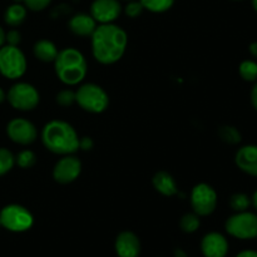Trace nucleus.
<instances>
[{"instance_id": "obj_1", "label": "nucleus", "mask_w": 257, "mask_h": 257, "mask_svg": "<svg viewBox=\"0 0 257 257\" xmlns=\"http://www.w3.org/2000/svg\"><path fill=\"white\" fill-rule=\"evenodd\" d=\"M93 57L100 64L110 65L122 59L128 44V35L114 23L97 25L90 35Z\"/></svg>"}, {"instance_id": "obj_2", "label": "nucleus", "mask_w": 257, "mask_h": 257, "mask_svg": "<svg viewBox=\"0 0 257 257\" xmlns=\"http://www.w3.org/2000/svg\"><path fill=\"white\" fill-rule=\"evenodd\" d=\"M42 142L52 153L60 156L74 155L79 150V136L65 120L53 119L43 127Z\"/></svg>"}, {"instance_id": "obj_3", "label": "nucleus", "mask_w": 257, "mask_h": 257, "mask_svg": "<svg viewBox=\"0 0 257 257\" xmlns=\"http://www.w3.org/2000/svg\"><path fill=\"white\" fill-rule=\"evenodd\" d=\"M55 74L65 85H77L84 80L88 73V63L80 50L64 48L59 50L54 62Z\"/></svg>"}, {"instance_id": "obj_4", "label": "nucleus", "mask_w": 257, "mask_h": 257, "mask_svg": "<svg viewBox=\"0 0 257 257\" xmlns=\"http://www.w3.org/2000/svg\"><path fill=\"white\" fill-rule=\"evenodd\" d=\"M75 102L85 112L99 114L109 105V97L100 85L95 83H85L75 92Z\"/></svg>"}, {"instance_id": "obj_5", "label": "nucleus", "mask_w": 257, "mask_h": 257, "mask_svg": "<svg viewBox=\"0 0 257 257\" xmlns=\"http://www.w3.org/2000/svg\"><path fill=\"white\" fill-rule=\"evenodd\" d=\"M27 58L20 48L3 45L0 48V74L8 79H19L27 72Z\"/></svg>"}, {"instance_id": "obj_6", "label": "nucleus", "mask_w": 257, "mask_h": 257, "mask_svg": "<svg viewBox=\"0 0 257 257\" xmlns=\"http://www.w3.org/2000/svg\"><path fill=\"white\" fill-rule=\"evenodd\" d=\"M34 223L32 212L24 206L12 203L0 211V226L10 232H25Z\"/></svg>"}, {"instance_id": "obj_7", "label": "nucleus", "mask_w": 257, "mask_h": 257, "mask_svg": "<svg viewBox=\"0 0 257 257\" xmlns=\"http://www.w3.org/2000/svg\"><path fill=\"white\" fill-rule=\"evenodd\" d=\"M226 232L238 240H253L257 237V215L250 211L236 212L225 223Z\"/></svg>"}, {"instance_id": "obj_8", "label": "nucleus", "mask_w": 257, "mask_h": 257, "mask_svg": "<svg viewBox=\"0 0 257 257\" xmlns=\"http://www.w3.org/2000/svg\"><path fill=\"white\" fill-rule=\"evenodd\" d=\"M7 99L14 109L28 112L38 107L40 102V94L37 88L30 83L18 82L10 87Z\"/></svg>"}, {"instance_id": "obj_9", "label": "nucleus", "mask_w": 257, "mask_h": 257, "mask_svg": "<svg viewBox=\"0 0 257 257\" xmlns=\"http://www.w3.org/2000/svg\"><path fill=\"white\" fill-rule=\"evenodd\" d=\"M191 207L196 215L210 216L217 207V193L212 186L198 183L191 191Z\"/></svg>"}, {"instance_id": "obj_10", "label": "nucleus", "mask_w": 257, "mask_h": 257, "mask_svg": "<svg viewBox=\"0 0 257 257\" xmlns=\"http://www.w3.org/2000/svg\"><path fill=\"white\" fill-rule=\"evenodd\" d=\"M8 137L20 146H29L38 137L37 127L25 118H14L7 125Z\"/></svg>"}, {"instance_id": "obj_11", "label": "nucleus", "mask_w": 257, "mask_h": 257, "mask_svg": "<svg viewBox=\"0 0 257 257\" xmlns=\"http://www.w3.org/2000/svg\"><path fill=\"white\" fill-rule=\"evenodd\" d=\"M82 172V162L73 155L63 156L53 168V178L58 183L68 185L77 180Z\"/></svg>"}, {"instance_id": "obj_12", "label": "nucleus", "mask_w": 257, "mask_h": 257, "mask_svg": "<svg viewBox=\"0 0 257 257\" xmlns=\"http://www.w3.org/2000/svg\"><path fill=\"white\" fill-rule=\"evenodd\" d=\"M122 13V5L118 0H94L90 5V15L100 24L115 22Z\"/></svg>"}, {"instance_id": "obj_13", "label": "nucleus", "mask_w": 257, "mask_h": 257, "mask_svg": "<svg viewBox=\"0 0 257 257\" xmlns=\"http://www.w3.org/2000/svg\"><path fill=\"white\" fill-rule=\"evenodd\" d=\"M201 251L205 257H226L228 252L227 238L220 232H208L201 241Z\"/></svg>"}, {"instance_id": "obj_14", "label": "nucleus", "mask_w": 257, "mask_h": 257, "mask_svg": "<svg viewBox=\"0 0 257 257\" xmlns=\"http://www.w3.org/2000/svg\"><path fill=\"white\" fill-rule=\"evenodd\" d=\"M114 248L118 257H138L141 253V241L136 233L123 231L115 238Z\"/></svg>"}, {"instance_id": "obj_15", "label": "nucleus", "mask_w": 257, "mask_h": 257, "mask_svg": "<svg viewBox=\"0 0 257 257\" xmlns=\"http://www.w3.org/2000/svg\"><path fill=\"white\" fill-rule=\"evenodd\" d=\"M235 163L246 175L257 177V145H246L236 152Z\"/></svg>"}, {"instance_id": "obj_16", "label": "nucleus", "mask_w": 257, "mask_h": 257, "mask_svg": "<svg viewBox=\"0 0 257 257\" xmlns=\"http://www.w3.org/2000/svg\"><path fill=\"white\" fill-rule=\"evenodd\" d=\"M68 25L73 34L78 35V37H90L97 28V22L93 19L90 14L78 13L70 18Z\"/></svg>"}, {"instance_id": "obj_17", "label": "nucleus", "mask_w": 257, "mask_h": 257, "mask_svg": "<svg viewBox=\"0 0 257 257\" xmlns=\"http://www.w3.org/2000/svg\"><path fill=\"white\" fill-rule=\"evenodd\" d=\"M152 183L156 191L166 197H172V196L177 195L178 187L176 180L171 173L166 172V171H160L156 173L152 178Z\"/></svg>"}, {"instance_id": "obj_18", "label": "nucleus", "mask_w": 257, "mask_h": 257, "mask_svg": "<svg viewBox=\"0 0 257 257\" xmlns=\"http://www.w3.org/2000/svg\"><path fill=\"white\" fill-rule=\"evenodd\" d=\"M33 53H34V57L40 62L53 63L57 58L59 50H58L57 45L52 40L40 39L33 47Z\"/></svg>"}, {"instance_id": "obj_19", "label": "nucleus", "mask_w": 257, "mask_h": 257, "mask_svg": "<svg viewBox=\"0 0 257 257\" xmlns=\"http://www.w3.org/2000/svg\"><path fill=\"white\" fill-rule=\"evenodd\" d=\"M27 18V8L22 3H14L7 8L4 13V20L9 27H19Z\"/></svg>"}, {"instance_id": "obj_20", "label": "nucleus", "mask_w": 257, "mask_h": 257, "mask_svg": "<svg viewBox=\"0 0 257 257\" xmlns=\"http://www.w3.org/2000/svg\"><path fill=\"white\" fill-rule=\"evenodd\" d=\"M146 10L151 13H165L172 8L175 0H140Z\"/></svg>"}, {"instance_id": "obj_21", "label": "nucleus", "mask_w": 257, "mask_h": 257, "mask_svg": "<svg viewBox=\"0 0 257 257\" xmlns=\"http://www.w3.org/2000/svg\"><path fill=\"white\" fill-rule=\"evenodd\" d=\"M240 77L246 82H256L257 80V63L253 60H243L238 67Z\"/></svg>"}, {"instance_id": "obj_22", "label": "nucleus", "mask_w": 257, "mask_h": 257, "mask_svg": "<svg viewBox=\"0 0 257 257\" xmlns=\"http://www.w3.org/2000/svg\"><path fill=\"white\" fill-rule=\"evenodd\" d=\"M200 216L196 215L195 212L192 213H186L182 216L180 221L181 230L186 233H193L200 228Z\"/></svg>"}, {"instance_id": "obj_23", "label": "nucleus", "mask_w": 257, "mask_h": 257, "mask_svg": "<svg viewBox=\"0 0 257 257\" xmlns=\"http://www.w3.org/2000/svg\"><path fill=\"white\" fill-rule=\"evenodd\" d=\"M221 140L228 145H237L241 142V133L240 131L232 125H223L218 131Z\"/></svg>"}, {"instance_id": "obj_24", "label": "nucleus", "mask_w": 257, "mask_h": 257, "mask_svg": "<svg viewBox=\"0 0 257 257\" xmlns=\"http://www.w3.org/2000/svg\"><path fill=\"white\" fill-rule=\"evenodd\" d=\"M251 205H252V203H251V198L248 197L246 193H235V195L231 196L230 198V206L235 212L247 211Z\"/></svg>"}, {"instance_id": "obj_25", "label": "nucleus", "mask_w": 257, "mask_h": 257, "mask_svg": "<svg viewBox=\"0 0 257 257\" xmlns=\"http://www.w3.org/2000/svg\"><path fill=\"white\" fill-rule=\"evenodd\" d=\"M15 166V156L7 148H0V177L7 175Z\"/></svg>"}, {"instance_id": "obj_26", "label": "nucleus", "mask_w": 257, "mask_h": 257, "mask_svg": "<svg viewBox=\"0 0 257 257\" xmlns=\"http://www.w3.org/2000/svg\"><path fill=\"white\" fill-rule=\"evenodd\" d=\"M37 162V157H35L34 152L30 150H24L22 152L18 153V156L15 157V163L19 166L23 170H27V168H32L33 166Z\"/></svg>"}, {"instance_id": "obj_27", "label": "nucleus", "mask_w": 257, "mask_h": 257, "mask_svg": "<svg viewBox=\"0 0 257 257\" xmlns=\"http://www.w3.org/2000/svg\"><path fill=\"white\" fill-rule=\"evenodd\" d=\"M57 103L62 107H70L75 103V92L70 89H63L57 94Z\"/></svg>"}, {"instance_id": "obj_28", "label": "nucleus", "mask_w": 257, "mask_h": 257, "mask_svg": "<svg viewBox=\"0 0 257 257\" xmlns=\"http://www.w3.org/2000/svg\"><path fill=\"white\" fill-rule=\"evenodd\" d=\"M145 10V8H143V5L141 4L140 0H131V2H128V4L125 5L124 8V13L127 17L130 18H137L140 17L141 14H142V12Z\"/></svg>"}, {"instance_id": "obj_29", "label": "nucleus", "mask_w": 257, "mask_h": 257, "mask_svg": "<svg viewBox=\"0 0 257 257\" xmlns=\"http://www.w3.org/2000/svg\"><path fill=\"white\" fill-rule=\"evenodd\" d=\"M23 3H24L25 8H28L29 10L40 12V10H44L52 3V0H23Z\"/></svg>"}, {"instance_id": "obj_30", "label": "nucleus", "mask_w": 257, "mask_h": 257, "mask_svg": "<svg viewBox=\"0 0 257 257\" xmlns=\"http://www.w3.org/2000/svg\"><path fill=\"white\" fill-rule=\"evenodd\" d=\"M20 42H22V35H20V33L17 29L9 30L7 35H5V43H8V45L18 47Z\"/></svg>"}, {"instance_id": "obj_31", "label": "nucleus", "mask_w": 257, "mask_h": 257, "mask_svg": "<svg viewBox=\"0 0 257 257\" xmlns=\"http://www.w3.org/2000/svg\"><path fill=\"white\" fill-rule=\"evenodd\" d=\"M93 148V141L89 137H83L79 138V150L83 151H89Z\"/></svg>"}, {"instance_id": "obj_32", "label": "nucleus", "mask_w": 257, "mask_h": 257, "mask_svg": "<svg viewBox=\"0 0 257 257\" xmlns=\"http://www.w3.org/2000/svg\"><path fill=\"white\" fill-rule=\"evenodd\" d=\"M250 98H251V104H252V107L257 110V80L255 82V84H253L252 89H251Z\"/></svg>"}, {"instance_id": "obj_33", "label": "nucleus", "mask_w": 257, "mask_h": 257, "mask_svg": "<svg viewBox=\"0 0 257 257\" xmlns=\"http://www.w3.org/2000/svg\"><path fill=\"white\" fill-rule=\"evenodd\" d=\"M236 257H257V251L255 250H243L237 253Z\"/></svg>"}, {"instance_id": "obj_34", "label": "nucleus", "mask_w": 257, "mask_h": 257, "mask_svg": "<svg viewBox=\"0 0 257 257\" xmlns=\"http://www.w3.org/2000/svg\"><path fill=\"white\" fill-rule=\"evenodd\" d=\"M248 50H250V54L252 55L253 58H257V42L251 43L250 47H248Z\"/></svg>"}, {"instance_id": "obj_35", "label": "nucleus", "mask_w": 257, "mask_h": 257, "mask_svg": "<svg viewBox=\"0 0 257 257\" xmlns=\"http://www.w3.org/2000/svg\"><path fill=\"white\" fill-rule=\"evenodd\" d=\"M5 35H7V33H5L4 29L0 27V48L5 44Z\"/></svg>"}, {"instance_id": "obj_36", "label": "nucleus", "mask_w": 257, "mask_h": 257, "mask_svg": "<svg viewBox=\"0 0 257 257\" xmlns=\"http://www.w3.org/2000/svg\"><path fill=\"white\" fill-rule=\"evenodd\" d=\"M251 203H252L253 207H255V210L257 211V190L253 192L252 197H251Z\"/></svg>"}, {"instance_id": "obj_37", "label": "nucleus", "mask_w": 257, "mask_h": 257, "mask_svg": "<svg viewBox=\"0 0 257 257\" xmlns=\"http://www.w3.org/2000/svg\"><path fill=\"white\" fill-rule=\"evenodd\" d=\"M5 99H7V93L3 90V88H0V104H2Z\"/></svg>"}, {"instance_id": "obj_38", "label": "nucleus", "mask_w": 257, "mask_h": 257, "mask_svg": "<svg viewBox=\"0 0 257 257\" xmlns=\"http://www.w3.org/2000/svg\"><path fill=\"white\" fill-rule=\"evenodd\" d=\"M175 257H187V255H186L185 251H182V250H176V251H175Z\"/></svg>"}, {"instance_id": "obj_39", "label": "nucleus", "mask_w": 257, "mask_h": 257, "mask_svg": "<svg viewBox=\"0 0 257 257\" xmlns=\"http://www.w3.org/2000/svg\"><path fill=\"white\" fill-rule=\"evenodd\" d=\"M251 3H252V8L255 9V12L257 13V0H251Z\"/></svg>"}, {"instance_id": "obj_40", "label": "nucleus", "mask_w": 257, "mask_h": 257, "mask_svg": "<svg viewBox=\"0 0 257 257\" xmlns=\"http://www.w3.org/2000/svg\"><path fill=\"white\" fill-rule=\"evenodd\" d=\"M235 2H241V0H235Z\"/></svg>"}, {"instance_id": "obj_41", "label": "nucleus", "mask_w": 257, "mask_h": 257, "mask_svg": "<svg viewBox=\"0 0 257 257\" xmlns=\"http://www.w3.org/2000/svg\"><path fill=\"white\" fill-rule=\"evenodd\" d=\"M124 2H131V0H124Z\"/></svg>"}]
</instances>
